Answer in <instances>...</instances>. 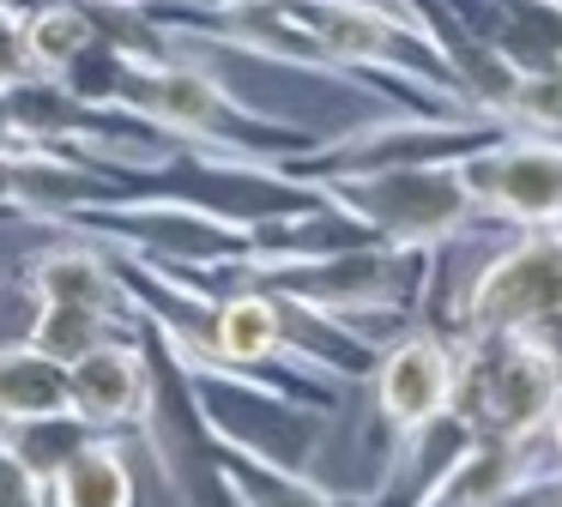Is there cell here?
I'll use <instances>...</instances> for the list:
<instances>
[{"mask_svg":"<svg viewBox=\"0 0 562 507\" xmlns=\"http://www.w3.org/2000/svg\"><path fill=\"white\" fill-rule=\"evenodd\" d=\"M550 7H562V0H550Z\"/></svg>","mask_w":562,"mask_h":507,"instance_id":"cell-20","label":"cell"},{"mask_svg":"<svg viewBox=\"0 0 562 507\" xmlns=\"http://www.w3.org/2000/svg\"><path fill=\"white\" fill-rule=\"evenodd\" d=\"M91 435L98 429H86L74 410H55V417H19V422H0V453H13L31 477L49 483L55 471H61V459L74 453V447H86Z\"/></svg>","mask_w":562,"mask_h":507,"instance_id":"cell-13","label":"cell"},{"mask_svg":"<svg viewBox=\"0 0 562 507\" xmlns=\"http://www.w3.org/2000/svg\"><path fill=\"white\" fill-rule=\"evenodd\" d=\"M321 193L393 248H453L465 229H477V212L453 176V157L363 169V176L321 181Z\"/></svg>","mask_w":562,"mask_h":507,"instance_id":"cell-4","label":"cell"},{"mask_svg":"<svg viewBox=\"0 0 562 507\" xmlns=\"http://www.w3.org/2000/svg\"><path fill=\"white\" fill-rule=\"evenodd\" d=\"M508 507H562V471H544L538 483H526Z\"/></svg>","mask_w":562,"mask_h":507,"instance_id":"cell-16","label":"cell"},{"mask_svg":"<svg viewBox=\"0 0 562 507\" xmlns=\"http://www.w3.org/2000/svg\"><path fill=\"white\" fill-rule=\"evenodd\" d=\"M453 381H460V333H453L436 308H424L412 326H400V333L375 350L363 386H369V405H375L387 453H381V477L363 502H375L393 483V471L405 465L417 435L453 410Z\"/></svg>","mask_w":562,"mask_h":507,"instance_id":"cell-2","label":"cell"},{"mask_svg":"<svg viewBox=\"0 0 562 507\" xmlns=\"http://www.w3.org/2000/svg\"><path fill=\"white\" fill-rule=\"evenodd\" d=\"M345 507H369V502H357V495H345Z\"/></svg>","mask_w":562,"mask_h":507,"instance_id":"cell-18","label":"cell"},{"mask_svg":"<svg viewBox=\"0 0 562 507\" xmlns=\"http://www.w3.org/2000/svg\"><path fill=\"white\" fill-rule=\"evenodd\" d=\"M441 320L453 333H532L562 357V224L514 229Z\"/></svg>","mask_w":562,"mask_h":507,"instance_id":"cell-5","label":"cell"},{"mask_svg":"<svg viewBox=\"0 0 562 507\" xmlns=\"http://www.w3.org/2000/svg\"><path fill=\"white\" fill-rule=\"evenodd\" d=\"M550 471L544 435L532 441H508V435H472L448 465L436 471L429 489H417L405 507H508L526 483Z\"/></svg>","mask_w":562,"mask_h":507,"instance_id":"cell-8","label":"cell"},{"mask_svg":"<svg viewBox=\"0 0 562 507\" xmlns=\"http://www.w3.org/2000/svg\"><path fill=\"white\" fill-rule=\"evenodd\" d=\"M0 507H49V483L31 477L13 453H0Z\"/></svg>","mask_w":562,"mask_h":507,"instance_id":"cell-15","label":"cell"},{"mask_svg":"<svg viewBox=\"0 0 562 507\" xmlns=\"http://www.w3.org/2000/svg\"><path fill=\"white\" fill-rule=\"evenodd\" d=\"M67 410V362L43 357L31 338L0 345V422Z\"/></svg>","mask_w":562,"mask_h":507,"instance_id":"cell-11","label":"cell"},{"mask_svg":"<svg viewBox=\"0 0 562 507\" xmlns=\"http://www.w3.org/2000/svg\"><path fill=\"white\" fill-rule=\"evenodd\" d=\"M115 109L139 115L176 145H200V151H224V157H267V164H291L321 139L296 121L248 109L218 72H206L200 60H182V48L164 60H127Z\"/></svg>","mask_w":562,"mask_h":507,"instance_id":"cell-1","label":"cell"},{"mask_svg":"<svg viewBox=\"0 0 562 507\" xmlns=\"http://www.w3.org/2000/svg\"><path fill=\"white\" fill-rule=\"evenodd\" d=\"M134 465L115 435H91L49 477V507H134Z\"/></svg>","mask_w":562,"mask_h":507,"instance_id":"cell-10","label":"cell"},{"mask_svg":"<svg viewBox=\"0 0 562 507\" xmlns=\"http://www.w3.org/2000/svg\"><path fill=\"white\" fill-rule=\"evenodd\" d=\"M544 453H550V471H562V393H557L550 422H544Z\"/></svg>","mask_w":562,"mask_h":507,"instance_id":"cell-17","label":"cell"},{"mask_svg":"<svg viewBox=\"0 0 562 507\" xmlns=\"http://www.w3.org/2000/svg\"><path fill=\"white\" fill-rule=\"evenodd\" d=\"M115 333H139V320H115V314H98V308H74V302H31V345L55 362H79L86 350H98L103 338Z\"/></svg>","mask_w":562,"mask_h":507,"instance_id":"cell-12","label":"cell"},{"mask_svg":"<svg viewBox=\"0 0 562 507\" xmlns=\"http://www.w3.org/2000/svg\"><path fill=\"white\" fill-rule=\"evenodd\" d=\"M67 410L98 435L139 429L146 422V410H151L146 320H139V333H115L98 350H86L79 362H67Z\"/></svg>","mask_w":562,"mask_h":507,"instance_id":"cell-7","label":"cell"},{"mask_svg":"<svg viewBox=\"0 0 562 507\" xmlns=\"http://www.w3.org/2000/svg\"><path fill=\"white\" fill-rule=\"evenodd\" d=\"M212 459H218V483L231 495V507H345V495L315 483L308 465H284V459L218 441V435H212Z\"/></svg>","mask_w":562,"mask_h":507,"instance_id":"cell-9","label":"cell"},{"mask_svg":"<svg viewBox=\"0 0 562 507\" xmlns=\"http://www.w3.org/2000/svg\"><path fill=\"white\" fill-rule=\"evenodd\" d=\"M37 79L25 55V7L19 0H0V84H25Z\"/></svg>","mask_w":562,"mask_h":507,"instance_id":"cell-14","label":"cell"},{"mask_svg":"<svg viewBox=\"0 0 562 507\" xmlns=\"http://www.w3.org/2000/svg\"><path fill=\"white\" fill-rule=\"evenodd\" d=\"M477 224L496 229H544L562 224V139L550 133L496 127L484 145L453 157Z\"/></svg>","mask_w":562,"mask_h":507,"instance_id":"cell-6","label":"cell"},{"mask_svg":"<svg viewBox=\"0 0 562 507\" xmlns=\"http://www.w3.org/2000/svg\"><path fill=\"white\" fill-rule=\"evenodd\" d=\"M562 393V357L532 333H460L453 417L472 435L532 441Z\"/></svg>","mask_w":562,"mask_h":507,"instance_id":"cell-3","label":"cell"},{"mask_svg":"<svg viewBox=\"0 0 562 507\" xmlns=\"http://www.w3.org/2000/svg\"><path fill=\"white\" fill-rule=\"evenodd\" d=\"M0 217H13V205H7V200H0Z\"/></svg>","mask_w":562,"mask_h":507,"instance_id":"cell-19","label":"cell"}]
</instances>
